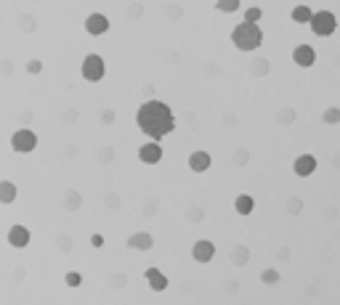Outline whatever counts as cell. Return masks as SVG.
<instances>
[{
  "instance_id": "obj_1",
  "label": "cell",
  "mask_w": 340,
  "mask_h": 305,
  "mask_svg": "<svg viewBox=\"0 0 340 305\" xmlns=\"http://www.w3.org/2000/svg\"><path fill=\"white\" fill-rule=\"evenodd\" d=\"M136 125L149 141H162V138H167V135L176 130V114H173V109H170L165 101L149 98V101H144L141 106H138Z\"/></svg>"
},
{
  "instance_id": "obj_2",
  "label": "cell",
  "mask_w": 340,
  "mask_h": 305,
  "mask_svg": "<svg viewBox=\"0 0 340 305\" xmlns=\"http://www.w3.org/2000/svg\"><path fill=\"white\" fill-rule=\"evenodd\" d=\"M231 43L234 48L242 53H250L258 51L263 45V29H260L255 22H239L234 29H231Z\"/></svg>"
},
{
  "instance_id": "obj_3",
  "label": "cell",
  "mask_w": 340,
  "mask_h": 305,
  "mask_svg": "<svg viewBox=\"0 0 340 305\" xmlns=\"http://www.w3.org/2000/svg\"><path fill=\"white\" fill-rule=\"evenodd\" d=\"M311 32L316 37H330L335 35V29H337V16L332 11H314V16H311Z\"/></svg>"
},
{
  "instance_id": "obj_4",
  "label": "cell",
  "mask_w": 340,
  "mask_h": 305,
  "mask_svg": "<svg viewBox=\"0 0 340 305\" xmlns=\"http://www.w3.org/2000/svg\"><path fill=\"white\" fill-rule=\"evenodd\" d=\"M80 72H83V77L88 83H99V80H104V74H106V64H104V58L99 53H88L83 58Z\"/></svg>"
},
{
  "instance_id": "obj_5",
  "label": "cell",
  "mask_w": 340,
  "mask_h": 305,
  "mask_svg": "<svg viewBox=\"0 0 340 305\" xmlns=\"http://www.w3.org/2000/svg\"><path fill=\"white\" fill-rule=\"evenodd\" d=\"M11 146H13V151H19V154H29L32 149H37V135L27 128H19L11 135Z\"/></svg>"
},
{
  "instance_id": "obj_6",
  "label": "cell",
  "mask_w": 340,
  "mask_h": 305,
  "mask_svg": "<svg viewBox=\"0 0 340 305\" xmlns=\"http://www.w3.org/2000/svg\"><path fill=\"white\" fill-rule=\"evenodd\" d=\"M292 61H295L300 69H308V67L316 64V51L311 48V45L300 43V45H295V48H292Z\"/></svg>"
},
{
  "instance_id": "obj_7",
  "label": "cell",
  "mask_w": 340,
  "mask_h": 305,
  "mask_svg": "<svg viewBox=\"0 0 340 305\" xmlns=\"http://www.w3.org/2000/svg\"><path fill=\"white\" fill-rule=\"evenodd\" d=\"M314 170H316V157L314 154H298L295 162H292V173H295L298 178L314 175Z\"/></svg>"
},
{
  "instance_id": "obj_8",
  "label": "cell",
  "mask_w": 340,
  "mask_h": 305,
  "mask_svg": "<svg viewBox=\"0 0 340 305\" xmlns=\"http://www.w3.org/2000/svg\"><path fill=\"white\" fill-rule=\"evenodd\" d=\"M85 32L93 35V37L106 35V32H109V19H106L104 13H90V16L85 19Z\"/></svg>"
},
{
  "instance_id": "obj_9",
  "label": "cell",
  "mask_w": 340,
  "mask_h": 305,
  "mask_svg": "<svg viewBox=\"0 0 340 305\" xmlns=\"http://www.w3.org/2000/svg\"><path fill=\"white\" fill-rule=\"evenodd\" d=\"M138 159H141L144 165H157L162 159V146H160V141H146L141 149H138Z\"/></svg>"
},
{
  "instance_id": "obj_10",
  "label": "cell",
  "mask_w": 340,
  "mask_h": 305,
  "mask_svg": "<svg viewBox=\"0 0 340 305\" xmlns=\"http://www.w3.org/2000/svg\"><path fill=\"white\" fill-rule=\"evenodd\" d=\"M213 255H215V244L210 239H199L194 241V247H192V257L197 263H210L213 260Z\"/></svg>"
},
{
  "instance_id": "obj_11",
  "label": "cell",
  "mask_w": 340,
  "mask_h": 305,
  "mask_svg": "<svg viewBox=\"0 0 340 305\" xmlns=\"http://www.w3.org/2000/svg\"><path fill=\"white\" fill-rule=\"evenodd\" d=\"M29 239H32V234H29V228L27 226H11V231H8V244L11 247H16V250H24Z\"/></svg>"
},
{
  "instance_id": "obj_12",
  "label": "cell",
  "mask_w": 340,
  "mask_h": 305,
  "mask_svg": "<svg viewBox=\"0 0 340 305\" xmlns=\"http://www.w3.org/2000/svg\"><path fill=\"white\" fill-rule=\"evenodd\" d=\"M210 165H213V157L207 154L205 149H197L189 154V167H192V173H205L210 170Z\"/></svg>"
},
{
  "instance_id": "obj_13",
  "label": "cell",
  "mask_w": 340,
  "mask_h": 305,
  "mask_svg": "<svg viewBox=\"0 0 340 305\" xmlns=\"http://www.w3.org/2000/svg\"><path fill=\"white\" fill-rule=\"evenodd\" d=\"M144 279L149 281V287L154 289V292H165V289H167V284H170L165 273H162L160 268H154V266L144 271Z\"/></svg>"
},
{
  "instance_id": "obj_14",
  "label": "cell",
  "mask_w": 340,
  "mask_h": 305,
  "mask_svg": "<svg viewBox=\"0 0 340 305\" xmlns=\"http://www.w3.org/2000/svg\"><path fill=\"white\" fill-rule=\"evenodd\" d=\"M128 247H130V250H141V252H146V250L154 247V236L146 234V231H138V234H133V236L128 239Z\"/></svg>"
},
{
  "instance_id": "obj_15",
  "label": "cell",
  "mask_w": 340,
  "mask_h": 305,
  "mask_svg": "<svg viewBox=\"0 0 340 305\" xmlns=\"http://www.w3.org/2000/svg\"><path fill=\"white\" fill-rule=\"evenodd\" d=\"M234 210L239 212V215H250V212L255 210V199L250 194H239L237 199H234Z\"/></svg>"
},
{
  "instance_id": "obj_16",
  "label": "cell",
  "mask_w": 340,
  "mask_h": 305,
  "mask_svg": "<svg viewBox=\"0 0 340 305\" xmlns=\"http://www.w3.org/2000/svg\"><path fill=\"white\" fill-rule=\"evenodd\" d=\"M311 16H314V11L308 8V6H295L290 11V19L295 22V24H311Z\"/></svg>"
},
{
  "instance_id": "obj_17",
  "label": "cell",
  "mask_w": 340,
  "mask_h": 305,
  "mask_svg": "<svg viewBox=\"0 0 340 305\" xmlns=\"http://www.w3.org/2000/svg\"><path fill=\"white\" fill-rule=\"evenodd\" d=\"M16 186H13L11 180H0V202L3 205H11V202H16Z\"/></svg>"
},
{
  "instance_id": "obj_18",
  "label": "cell",
  "mask_w": 340,
  "mask_h": 305,
  "mask_svg": "<svg viewBox=\"0 0 340 305\" xmlns=\"http://www.w3.org/2000/svg\"><path fill=\"white\" fill-rule=\"evenodd\" d=\"M242 6V0H215V11H221V13H234L239 11Z\"/></svg>"
},
{
  "instance_id": "obj_19",
  "label": "cell",
  "mask_w": 340,
  "mask_h": 305,
  "mask_svg": "<svg viewBox=\"0 0 340 305\" xmlns=\"http://www.w3.org/2000/svg\"><path fill=\"white\" fill-rule=\"evenodd\" d=\"M322 119L327 122V125H337V122H340V106H330V109H324Z\"/></svg>"
},
{
  "instance_id": "obj_20",
  "label": "cell",
  "mask_w": 340,
  "mask_h": 305,
  "mask_svg": "<svg viewBox=\"0 0 340 305\" xmlns=\"http://www.w3.org/2000/svg\"><path fill=\"white\" fill-rule=\"evenodd\" d=\"M260 281H263V284H276V281H279V271H276V268H266L263 273H260Z\"/></svg>"
},
{
  "instance_id": "obj_21",
  "label": "cell",
  "mask_w": 340,
  "mask_h": 305,
  "mask_svg": "<svg viewBox=\"0 0 340 305\" xmlns=\"http://www.w3.org/2000/svg\"><path fill=\"white\" fill-rule=\"evenodd\" d=\"M260 16H263V11H260L258 6H250V8L244 11V22H255V24H258Z\"/></svg>"
},
{
  "instance_id": "obj_22",
  "label": "cell",
  "mask_w": 340,
  "mask_h": 305,
  "mask_svg": "<svg viewBox=\"0 0 340 305\" xmlns=\"http://www.w3.org/2000/svg\"><path fill=\"white\" fill-rule=\"evenodd\" d=\"M64 281H67V287H80L83 284V276L77 271H69L67 276H64Z\"/></svg>"
},
{
  "instance_id": "obj_23",
  "label": "cell",
  "mask_w": 340,
  "mask_h": 305,
  "mask_svg": "<svg viewBox=\"0 0 340 305\" xmlns=\"http://www.w3.org/2000/svg\"><path fill=\"white\" fill-rule=\"evenodd\" d=\"M40 69H43L40 61H29V64H27V72H29V74H40Z\"/></svg>"
},
{
  "instance_id": "obj_24",
  "label": "cell",
  "mask_w": 340,
  "mask_h": 305,
  "mask_svg": "<svg viewBox=\"0 0 340 305\" xmlns=\"http://www.w3.org/2000/svg\"><path fill=\"white\" fill-rule=\"evenodd\" d=\"M90 244H93V247H104V236L101 234H93V236H90Z\"/></svg>"
}]
</instances>
